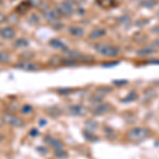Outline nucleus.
Segmentation results:
<instances>
[{
    "instance_id": "5",
    "label": "nucleus",
    "mask_w": 159,
    "mask_h": 159,
    "mask_svg": "<svg viewBox=\"0 0 159 159\" xmlns=\"http://www.w3.org/2000/svg\"><path fill=\"white\" fill-rule=\"evenodd\" d=\"M73 11V6L70 3V1H66L64 3H61V6L60 7V12L63 14H70Z\"/></svg>"
},
{
    "instance_id": "3",
    "label": "nucleus",
    "mask_w": 159,
    "mask_h": 159,
    "mask_svg": "<svg viewBox=\"0 0 159 159\" xmlns=\"http://www.w3.org/2000/svg\"><path fill=\"white\" fill-rule=\"evenodd\" d=\"M4 119H6L7 123L13 125V126L20 127V126H22V125H24V121H22L20 118L16 117V116H13V115H6Z\"/></svg>"
},
{
    "instance_id": "10",
    "label": "nucleus",
    "mask_w": 159,
    "mask_h": 159,
    "mask_svg": "<svg viewBox=\"0 0 159 159\" xmlns=\"http://www.w3.org/2000/svg\"><path fill=\"white\" fill-rule=\"evenodd\" d=\"M71 33L73 35H76V36H82L83 35V30L81 28H71Z\"/></svg>"
},
{
    "instance_id": "12",
    "label": "nucleus",
    "mask_w": 159,
    "mask_h": 159,
    "mask_svg": "<svg viewBox=\"0 0 159 159\" xmlns=\"http://www.w3.org/2000/svg\"><path fill=\"white\" fill-rule=\"evenodd\" d=\"M152 52H153L152 50H151V49H147V48H145V49H141V50L138 51V53H139V54H141V53H143L142 55H150Z\"/></svg>"
},
{
    "instance_id": "8",
    "label": "nucleus",
    "mask_w": 159,
    "mask_h": 159,
    "mask_svg": "<svg viewBox=\"0 0 159 159\" xmlns=\"http://www.w3.org/2000/svg\"><path fill=\"white\" fill-rule=\"evenodd\" d=\"M105 34V31L102 29H97L94 31H92L91 34H90V38L91 39H97V38L102 37V35Z\"/></svg>"
},
{
    "instance_id": "7",
    "label": "nucleus",
    "mask_w": 159,
    "mask_h": 159,
    "mask_svg": "<svg viewBox=\"0 0 159 159\" xmlns=\"http://www.w3.org/2000/svg\"><path fill=\"white\" fill-rule=\"evenodd\" d=\"M0 34L2 35L3 38H13L15 35V32L12 28H3V29L0 31Z\"/></svg>"
},
{
    "instance_id": "1",
    "label": "nucleus",
    "mask_w": 159,
    "mask_h": 159,
    "mask_svg": "<svg viewBox=\"0 0 159 159\" xmlns=\"http://www.w3.org/2000/svg\"><path fill=\"white\" fill-rule=\"evenodd\" d=\"M96 49L100 54L106 57H115L119 54V49L110 45H99L97 46Z\"/></svg>"
},
{
    "instance_id": "14",
    "label": "nucleus",
    "mask_w": 159,
    "mask_h": 159,
    "mask_svg": "<svg viewBox=\"0 0 159 159\" xmlns=\"http://www.w3.org/2000/svg\"><path fill=\"white\" fill-rule=\"evenodd\" d=\"M3 20H4V16L1 14V13H0V22H2Z\"/></svg>"
},
{
    "instance_id": "11",
    "label": "nucleus",
    "mask_w": 159,
    "mask_h": 159,
    "mask_svg": "<svg viewBox=\"0 0 159 159\" xmlns=\"http://www.w3.org/2000/svg\"><path fill=\"white\" fill-rule=\"evenodd\" d=\"M108 109H109V106H107L106 104H104V105H99V107L97 108L96 111H97V112H100V114H101V112L107 111Z\"/></svg>"
},
{
    "instance_id": "9",
    "label": "nucleus",
    "mask_w": 159,
    "mask_h": 159,
    "mask_svg": "<svg viewBox=\"0 0 159 159\" xmlns=\"http://www.w3.org/2000/svg\"><path fill=\"white\" fill-rule=\"evenodd\" d=\"M46 18L48 20H56L57 18V14L54 12V11H49L46 14Z\"/></svg>"
},
{
    "instance_id": "6",
    "label": "nucleus",
    "mask_w": 159,
    "mask_h": 159,
    "mask_svg": "<svg viewBox=\"0 0 159 159\" xmlns=\"http://www.w3.org/2000/svg\"><path fill=\"white\" fill-rule=\"evenodd\" d=\"M48 142L50 143V145L54 148L55 151H61V150H64V145L63 143L61 142L58 139H55V138H49V140H48Z\"/></svg>"
},
{
    "instance_id": "2",
    "label": "nucleus",
    "mask_w": 159,
    "mask_h": 159,
    "mask_svg": "<svg viewBox=\"0 0 159 159\" xmlns=\"http://www.w3.org/2000/svg\"><path fill=\"white\" fill-rule=\"evenodd\" d=\"M150 135V130L147 129H142V127H137L132 130H129V137L133 140H141L147 138Z\"/></svg>"
},
{
    "instance_id": "4",
    "label": "nucleus",
    "mask_w": 159,
    "mask_h": 159,
    "mask_svg": "<svg viewBox=\"0 0 159 159\" xmlns=\"http://www.w3.org/2000/svg\"><path fill=\"white\" fill-rule=\"evenodd\" d=\"M69 111L71 112V115H75V116H84L86 115L87 109L82 105H72L69 108Z\"/></svg>"
},
{
    "instance_id": "13",
    "label": "nucleus",
    "mask_w": 159,
    "mask_h": 159,
    "mask_svg": "<svg viewBox=\"0 0 159 159\" xmlns=\"http://www.w3.org/2000/svg\"><path fill=\"white\" fill-rule=\"evenodd\" d=\"M31 111H32V107L29 106V105H25V106H24V108H22V112L24 114H30Z\"/></svg>"
}]
</instances>
